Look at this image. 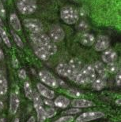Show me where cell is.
<instances>
[{
  "label": "cell",
  "instance_id": "23",
  "mask_svg": "<svg viewBox=\"0 0 121 122\" xmlns=\"http://www.w3.org/2000/svg\"><path fill=\"white\" fill-rule=\"evenodd\" d=\"M24 90H25V96L29 99L33 100V90L31 86V84L29 81H25L24 83Z\"/></svg>",
  "mask_w": 121,
  "mask_h": 122
},
{
  "label": "cell",
  "instance_id": "29",
  "mask_svg": "<svg viewBox=\"0 0 121 122\" xmlns=\"http://www.w3.org/2000/svg\"><path fill=\"white\" fill-rule=\"evenodd\" d=\"M44 111H45V115L47 118H51L57 113V110L53 107H48L44 109Z\"/></svg>",
  "mask_w": 121,
  "mask_h": 122
},
{
  "label": "cell",
  "instance_id": "36",
  "mask_svg": "<svg viewBox=\"0 0 121 122\" xmlns=\"http://www.w3.org/2000/svg\"><path fill=\"white\" fill-rule=\"evenodd\" d=\"M12 66L14 69H17L19 67V61L15 56L12 57Z\"/></svg>",
  "mask_w": 121,
  "mask_h": 122
},
{
  "label": "cell",
  "instance_id": "4",
  "mask_svg": "<svg viewBox=\"0 0 121 122\" xmlns=\"http://www.w3.org/2000/svg\"><path fill=\"white\" fill-rule=\"evenodd\" d=\"M24 25L32 33H42L44 30V26L42 23L35 18H26L23 20Z\"/></svg>",
  "mask_w": 121,
  "mask_h": 122
},
{
  "label": "cell",
  "instance_id": "45",
  "mask_svg": "<svg viewBox=\"0 0 121 122\" xmlns=\"http://www.w3.org/2000/svg\"><path fill=\"white\" fill-rule=\"evenodd\" d=\"M2 18H1V17H0V26H2Z\"/></svg>",
  "mask_w": 121,
  "mask_h": 122
},
{
  "label": "cell",
  "instance_id": "35",
  "mask_svg": "<svg viewBox=\"0 0 121 122\" xmlns=\"http://www.w3.org/2000/svg\"><path fill=\"white\" fill-rule=\"evenodd\" d=\"M18 76L22 80H25L26 78H27V74H26L25 70V69H20L19 71H18Z\"/></svg>",
  "mask_w": 121,
  "mask_h": 122
},
{
  "label": "cell",
  "instance_id": "39",
  "mask_svg": "<svg viewBox=\"0 0 121 122\" xmlns=\"http://www.w3.org/2000/svg\"><path fill=\"white\" fill-rule=\"evenodd\" d=\"M57 80H58V84H59V85H61V86H63V87H67V84H66V83L63 81V80H60V79Z\"/></svg>",
  "mask_w": 121,
  "mask_h": 122
},
{
  "label": "cell",
  "instance_id": "34",
  "mask_svg": "<svg viewBox=\"0 0 121 122\" xmlns=\"http://www.w3.org/2000/svg\"><path fill=\"white\" fill-rule=\"evenodd\" d=\"M0 17H6V10H5L3 3L1 0H0Z\"/></svg>",
  "mask_w": 121,
  "mask_h": 122
},
{
  "label": "cell",
  "instance_id": "24",
  "mask_svg": "<svg viewBox=\"0 0 121 122\" xmlns=\"http://www.w3.org/2000/svg\"><path fill=\"white\" fill-rule=\"evenodd\" d=\"M0 37H1L2 40H3V42L6 44V46H7L8 47H11V43H10V38L8 35H7L6 30L4 29L2 26H0Z\"/></svg>",
  "mask_w": 121,
  "mask_h": 122
},
{
  "label": "cell",
  "instance_id": "5",
  "mask_svg": "<svg viewBox=\"0 0 121 122\" xmlns=\"http://www.w3.org/2000/svg\"><path fill=\"white\" fill-rule=\"evenodd\" d=\"M39 77H40V80L44 84H47L49 87L52 88H57L59 87L57 79L51 72L47 71V70H41L39 72Z\"/></svg>",
  "mask_w": 121,
  "mask_h": 122
},
{
  "label": "cell",
  "instance_id": "2",
  "mask_svg": "<svg viewBox=\"0 0 121 122\" xmlns=\"http://www.w3.org/2000/svg\"><path fill=\"white\" fill-rule=\"evenodd\" d=\"M60 17L67 25H74L79 19L78 10L71 6H66L60 10Z\"/></svg>",
  "mask_w": 121,
  "mask_h": 122
},
{
  "label": "cell",
  "instance_id": "3",
  "mask_svg": "<svg viewBox=\"0 0 121 122\" xmlns=\"http://www.w3.org/2000/svg\"><path fill=\"white\" fill-rule=\"evenodd\" d=\"M17 7L22 14H32L37 8L36 0H18Z\"/></svg>",
  "mask_w": 121,
  "mask_h": 122
},
{
  "label": "cell",
  "instance_id": "21",
  "mask_svg": "<svg viewBox=\"0 0 121 122\" xmlns=\"http://www.w3.org/2000/svg\"><path fill=\"white\" fill-rule=\"evenodd\" d=\"M106 86V79L103 77H97L94 81L92 83V87L97 91H101Z\"/></svg>",
  "mask_w": 121,
  "mask_h": 122
},
{
  "label": "cell",
  "instance_id": "30",
  "mask_svg": "<svg viewBox=\"0 0 121 122\" xmlns=\"http://www.w3.org/2000/svg\"><path fill=\"white\" fill-rule=\"evenodd\" d=\"M12 32L13 37H14V42L16 43L17 46H19L20 48H23V46H24V43H23L21 37L17 34L16 32Z\"/></svg>",
  "mask_w": 121,
  "mask_h": 122
},
{
  "label": "cell",
  "instance_id": "48",
  "mask_svg": "<svg viewBox=\"0 0 121 122\" xmlns=\"http://www.w3.org/2000/svg\"><path fill=\"white\" fill-rule=\"evenodd\" d=\"M72 1H77V0H72Z\"/></svg>",
  "mask_w": 121,
  "mask_h": 122
},
{
  "label": "cell",
  "instance_id": "37",
  "mask_svg": "<svg viewBox=\"0 0 121 122\" xmlns=\"http://www.w3.org/2000/svg\"><path fill=\"white\" fill-rule=\"evenodd\" d=\"M115 83L118 86H120L121 84V75H120V71L116 73V76H115Z\"/></svg>",
  "mask_w": 121,
  "mask_h": 122
},
{
  "label": "cell",
  "instance_id": "49",
  "mask_svg": "<svg viewBox=\"0 0 121 122\" xmlns=\"http://www.w3.org/2000/svg\"><path fill=\"white\" fill-rule=\"evenodd\" d=\"M3 1H6V0H3Z\"/></svg>",
  "mask_w": 121,
  "mask_h": 122
},
{
  "label": "cell",
  "instance_id": "18",
  "mask_svg": "<svg viewBox=\"0 0 121 122\" xmlns=\"http://www.w3.org/2000/svg\"><path fill=\"white\" fill-rule=\"evenodd\" d=\"M94 69L95 71L97 72V73L99 74V76L101 77L106 79V77L108 76V72L106 69V66L102 63L101 61H96L94 63Z\"/></svg>",
  "mask_w": 121,
  "mask_h": 122
},
{
  "label": "cell",
  "instance_id": "8",
  "mask_svg": "<svg viewBox=\"0 0 121 122\" xmlns=\"http://www.w3.org/2000/svg\"><path fill=\"white\" fill-rule=\"evenodd\" d=\"M104 114L100 111H89V112H86L81 113L80 116H78L76 118L75 122H89L91 121L97 120L103 117Z\"/></svg>",
  "mask_w": 121,
  "mask_h": 122
},
{
  "label": "cell",
  "instance_id": "10",
  "mask_svg": "<svg viewBox=\"0 0 121 122\" xmlns=\"http://www.w3.org/2000/svg\"><path fill=\"white\" fill-rule=\"evenodd\" d=\"M110 45V40L107 36L99 35L97 36V39L95 40V45H94V49L97 51H104L109 48Z\"/></svg>",
  "mask_w": 121,
  "mask_h": 122
},
{
  "label": "cell",
  "instance_id": "40",
  "mask_svg": "<svg viewBox=\"0 0 121 122\" xmlns=\"http://www.w3.org/2000/svg\"><path fill=\"white\" fill-rule=\"evenodd\" d=\"M4 58V54H3V51L1 48H0V61H2V59Z\"/></svg>",
  "mask_w": 121,
  "mask_h": 122
},
{
  "label": "cell",
  "instance_id": "25",
  "mask_svg": "<svg viewBox=\"0 0 121 122\" xmlns=\"http://www.w3.org/2000/svg\"><path fill=\"white\" fill-rule=\"evenodd\" d=\"M33 103H34V107L37 108L42 106L44 104L43 100L41 99L40 94L36 92V91H33Z\"/></svg>",
  "mask_w": 121,
  "mask_h": 122
},
{
  "label": "cell",
  "instance_id": "15",
  "mask_svg": "<svg viewBox=\"0 0 121 122\" xmlns=\"http://www.w3.org/2000/svg\"><path fill=\"white\" fill-rule=\"evenodd\" d=\"M36 86H37L39 93H40L43 97H44L45 98H48V99H52V98H55V92L53 91L50 90L48 87L44 86V84L39 83Z\"/></svg>",
  "mask_w": 121,
  "mask_h": 122
},
{
  "label": "cell",
  "instance_id": "46",
  "mask_svg": "<svg viewBox=\"0 0 121 122\" xmlns=\"http://www.w3.org/2000/svg\"><path fill=\"white\" fill-rule=\"evenodd\" d=\"M0 122H5L4 119L2 118V117H0Z\"/></svg>",
  "mask_w": 121,
  "mask_h": 122
},
{
  "label": "cell",
  "instance_id": "28",
  "mask_svg": "<svg viewBox=\"0 0 121 122\" xmlns=\"http://www.w3.org/2000/svg\"><path fill=\"white\" fill-rule=\"evenodd\" d=\"M65 93L67 95H69L70 97H72L74 98H78L82 96V94L81 92H80L78 90L74 89V88H69L65 92Z\"/></svg>",
  "mask_w": 121,
  "mask_h": 122
},
{
  "label": "cell",
  "instance_id": "32",
  "mask_svg": "<svg viewBox=\"0 0 121 122\" xmlns=\"http://www.w3.org/2000/svg\"><path fill=\"white\" fill-rule=\"evenodd\" d=\"M74 120H75V118H74L73 116H64V117H60L58 119L57 121H56L55 122H72Z\"/></svg>",
  "mask_w": 121,
  "mask_h": 122
},
{
  "label": "cell",
  "instance_id": "17",
  "mask_svg": "<svg viewBox=\"0 0 121 122\" xmlns=\"http://www.w3.org/2000/svg\"><path fill=\"white\" fill-rule=\"evenodd\" d=\"M33 50L35 54H36V56H37L38 58H40L41 60L47 61V60H48V58H50V55L46 52V51L40 46L33 44Z\"/></svg>",
  "mask_w": 121,
  "mask_h": 122
},
{
  "label": "cell",
  "instance_id": "38",
  "mask_svg": "<svg viewBox=\"0 0 121 122\" xmlns=\"http://www.w3.org/2000/svg\"><path fill=\"white\" fill-rule=\"evenodd\" d=\"M43 102H44V104L47 105L48 106H49V107H52V106H54V102H52V99H48V98H45V99L43 101Z\"/></svg>",
  "mask_w": 121,
  "mask_h": 122
},
{
  "label": "cell",
  "instance_id": "14",
  "mask_svg": "<svg viewBox=\"0 0 121 122\" xmlns=\"http://www.w3.org/2000/svg\"><path fill=\"white\" fill-rule=\"evenodd\" d=\"M78 40H79V42L82 45L86 46H91L95 43V38H94V36L88 32L81 33L79 36Z\"/></svg>",
  "mask_w": 121,
  "mask_h": 122
},
{
  "label": "cell",
  "instance_id": "11",
  "mask_svg": "<svg viewBox=\"0 0 121 122\" xmlns=\"http://www.w3.org/2000/svg\"><path fill=\"white\" fill-rule=\"evenodd\" d=\"M101 58L104 63L106 64H110V63H114L116 61L118 58L117 53L115 52L112 49H109L104 51V52L102 53Z\"/></svg>",
  "mask_w": 121,
  "mask_h": 122
},
{
  "label": "cell",
  "instance_id": "42",
  "mask_svg": "<svg viewBox=\"0 0 121 122\" xmlns=\"http://www.w3.org/2000/svg\"><path fill=\"white\" fill-rule=\"evenodd\" d=\"M3 108H4V104H3V102H2V101L0 99V112L3 110Z\"/></svg>",
  "mask_w": 121,
  "mask_h": 122
},
{
  "label": "cell",
  "instance_id": "47",
  "mask_svg": "<svg viewBox=\"0 0 121 122\" xmlns=\"http://www.w3.org/2000/svg\"><path fill=\"white\" fill-rule=\"evenodd\" d=\"M1 40H1V37H0V43H1Z\"/></svg>",
  "mask_w": 121,
  "mask_h": 122
},
{
  "label": "cell",
  "instance_id": "31",
  "mask_svg": "<svg viewBox=\"0 0 121 122\" xmlns=\"http://www.w3.org/2000/svg\"><path fill=\"white\" fill-rule=\"evenodd\" d=\"M78 29L80 31V32L85 33L89 30V25L86 21L84 20H81V21L78 24Z\"/></svg>",
  "mask_w": 121,
  "mask_h": 122
},
{
  "label": "cell",
  "instance_id": "1",
  "mask_svg": "<svg viewBox=\"0 0 121 122\" xmlns=\"http://www.w3.org/2000/svg\"><path fill=\"white\" fill-rule=\"evenodd\" d=\"M96 78V71L94 69L93 66L87 65V66H84L82 69H81L80 72L78 74L75 83L81 85L89 84H92Z\"/></svg>",
  "mask_w": 121,
  "mask_h": 122
},
{
  "label": "cell",
  "instance_id": "44",
  "mask_svg": "<svg viewBox=\"0 0 121 122\" xmlns=\"http://www.w3.org/2000/svg\"><path fill=\"white\" fill-rule=\"evenodd\" d=\"M13 122H19V118H18V117L14 118V120L13 121Z\"/></svg>",
  "mask_w": 121,
  "mask_h": 122
},
{
  "label": "cell",
  "instance_id": "27",
  "mask_svg": "<svg viewBox=\"0 0 121 122\" xmlns=\"http://www.w3.org/2000/svg\"><path fill=\"white\" fill-rule=\"evenodd\" d=\"M106 69L108 72H110V73H114L116 74L117 72H119L120 71V69L119 66H118L117 63H110V64H107L106 66Z\"/></svg>",
  "mask_w": 121,
  "mask_h": 122
},
{
  "label": "cell",
  "instance_id": "20",
  "mask_svg": "<svg viewBox=\"0 0 121 122\" xmlns=\"http://www.w3.org/2000/svg\"><path fill=\"white\" fill-rule=\"evenodd\" d=\"M10 22L12 28L16 31V32H19L22 29V25H21L19 18L17 17V14L15 13L10 14Z\"/></svg>",
  "mask_w": 121,
  "mask_h": 122
},
{
  "label": "cell",
  "instance_id": "12",
  "mask_svg": "<svg viewBox=\"0 0 121 122\" xmlns=\"http://www.w3.org/2000/svg\"><path fill=\"white\" fill-rule=\"evenodd\" d=\"M20 99L16 92H11L10 98V113L14 115L19 108Z\"/></svg>",
  "mask_w": 121,
  "mask_h": 122
},
{
  "label": "cell",
  "instance_id": "6",
  "mask_svg": "<svg viewBox=\"0 0 121 122\" xmlns=\"http://www.w3.org/2000/svg\"><path fill=\"white\" fill-rule=\"evenodd\" d=\"M56 72L59 76L67 77L74 82H75L78 76V74L74 73L71 71V69H70L68 64L65 63V62H62V63H59L58 65L56 67Z\"/></svg>",
  "mask_w": 121,
  "mask_h": 122
},
{
  "label": "cell",
  "instance_id": "13",
  "mask_svg": "<svg viewBox=\"0 0 121 122\" xmlns=\"http://www.w3.org/2000/svg\"><path fill=\"white\" fill-rule=\"evenodd\" d=\"M71 106L74 108H87L95 106V103L92 101L83 99V98H75L71 102Z\"/></svg>",
  "mask_w": 121,
  "mask_h": 122
},
{
  "label": "cell",
  "instance_id": "7",
  "mask_svg": "<svg viewBox=\"0 0 121 122\" xmlns=\"http://www.w3.org/2000/svg\"><path fill=\"white\" fill-rule=\"evenodd\" d=\"M30 39L33 44L40 46L43 48H45L52 42L49 36L44 33H32L30 34Z\"/></svg>",
  "mask_w": 121,
  "mask_h": 122
},
{
  "label": "cell",
  "instance_id": "33",
  "mask_svg": "<svg viewBox=\"0 0 121 122\" xmlns=\"http://www.w3.org/2000/svg\"><path fill=\"white\" fill-rule=\"evenodd\" d=\"M81 112V110L79 108H72V109H69V110L64 111L63 114H68V115H72V114H76Z\"/></svg>",
  "mask_w": 121,
  "mask_h": 122
},
{
  "label": "cell",
  "instance_id": "41",
  "mask_svg": "<svg viewBox=\"0 0 121 122\" xmlns=\"http://www.w3.org/2000/svg\"><path fill=\"white\" fill-rule=\"evenodd\" d=\"M27 122H36V118L34 117L33 116L30 117L29 118V120L27 121Z\"/></svg>",
  "mask_w": 121,
  "mask_h": 122
},
{
  "label": "cell",
  "instance_id": "19",
  "mask_svg": "<svg viewBox=\"0 0 121 122\" xmlns=\"http://www.w3.org/2000/svg\"><path fill=\"white\" fill-rule=\"evenodd\" d=\"M53 102H54V106H56V107L63 109V108H67L70 105V101L69 100V98L65 97V96L60 95L55 99Z\"/></svg>",
  "mask_w": 121,
  "mask_h": 122
},
{
  "label": "cell",
  "instance_id": "26",
  "mask_svg": "<svg viewBox=\"0 0 121 122\" xmlns=\"http://www.w3.org/2000/svg\"><path fill=\"white\" fill-rule=\"evenodd\" d=\"M36 113H37V120L39 122H44L46 120V115H45V111H44V106H40V107L36 108Z\"/></svg>",
  "mask_w": 121,
  "mask_h": 122
},
{
  "label": "cell",
  "instance_id": "16",
  "mask_svg": "<svg viewBox=\"0 0 121 122\" xmlns=\"http://www.w3.org/2000/svg\"><path fill=\"white\" fill-rule=\"evenodd\" d=\"M71 71L75 74H78L81 69V61L78 58H73L70 60L69 63H67Z\"/></svg>",
  "mask_w": 121,
  "mask_h": 122
},
{
  "label": "cell",
  "instance_id": "43",
  "mask_svg": "<svg viewBox=\"0 0 121 122\" xmlns=\"http://www.w3.org/2000/svg\"><path fill=\"white\" fill-rule=\"evenodd\" d=\"M115 103H116L117 106H120V98H117L116 101H115Z\"/></svg>",
  "mask_w": 121,
  "mask_h": 122
},
{
  "label": "cell",
  "instance_id": "9",
  "mask_svg": "<svg viewBox=\"0 0 121 122\" xmlns=\"http://www.w3.org/2000/svg\"><path fill=\"white\" fill-rule=\"evenodd\" d=\"M65 37V32L59 25H52L49 30V38L52 42H60Z\"/></svg>",
  "mask_w": 121,
  "mask_h": 122
},
{
  "label": "cell",
  "instance_id": "22",
  "mask_svg": "<svg viewBox=\"0 0 121 122\" xmlns=\"http://www.w3.org/2000/svg\"><path fill=\"white\" fill-rule=\"evenodd\" d=\"M8 91V82L2 73H0V96H3Z\"/></svg>",
  "mask_w": 121,
  "mask_h": 122
}]
</instances>
